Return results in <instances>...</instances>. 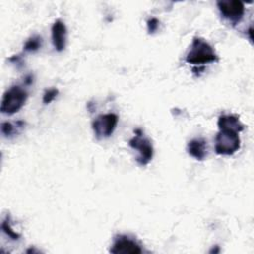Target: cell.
<instances>
[{
    "instance_id": "obj_9",
    "label": "cell",
    "mask_w": 254,
    "mask_h": 254,
    "mask_svg": "<svg viewBox=\"0 0 254 254\" xmlns=\"http://www.w3.org/2000/svg\"><path fill=\"white\" fill-rule=\"evenodd\" d=\"M217 125L219 130H229L234 132H241L244 129V125L240 122L239 118L235 115L227 114V115H221L218 118Z\"/></svg>"
},
{
    "instance_id": "obj_13",
    "label": "cell",
    "mask_w": 254,
    "mask_h": 254,
    "mask_svg": "<svg viewBox=\"0 0 254 254\" xmlns=\"http://www.w3.org/2000/svg\"><path fill=\"white\" fill-rule=\"evenodd\" d=\"M58 93H59V90L57 88H50V89L46 90V92L44 93V96H43V102L46 104L52 102L57 97Z\"/></svg>"
},
{
    "instance_id": "obj_6",
    "label": "cell",
    "mask_w": 254,
    "mask_h": 254,
    "mask_svg": "<svg viewBox=\"0 0 254 254\" xmlns=\"http://www.w3.org/2000/svg\"><path fill=\"white\" fill-rule=\"evenodd\" d=\"M217 7L221 16L232 23L239 22L242 19L245 11L243 2L237 0L218 1Z\"/></svg>"
},
{
    "instance_id": "obj_4",
    "label": "cell",
    "mask_w": 254,
    "mask_h": 254,
    "mask_svg": "<svg viewBox=\"0 0 254 254\" xmlns=\"http://www.w3.org/2000/svg\"><path fill=\"white\" fill-rule=\"evenodd\" d=\"M129 146L138 151L137 162L141 166L147 165L153 158L154 149L149 139H147L140 129H136L135 136L129 140Z\"/></svg>"
},
{
    "instance_id": "obj_3",
    "label": "cell",
    "mask_w": 254,
    "mask_h": 254,
    "mask_svg": "<svg viewBox=\"0 0 254 254\" xmlns=\"http://www.w3.org/2000/svg\"><path fill=\"white\" fill-rule=\"evenodd\" d=\"M240 148V138L237 132L219 130L215 137V152L218 155H232Z\"/></svg>"
},
{
    "instance_id": "obj_8",
    "label": "cell",
    "mask_w": 254,
    "mask_h": 254,
    "mask_svg": "<svg viewBox=\"0 0 254 254\" xmlns=\"http://www.w3.org/2000/svg\"><path fill=\"white\" fill-rule=\"evenodd\" d=\"M52 40L55 49L62 52L65 48L66 42V27L61 20L55 21L52 27Z\"/></svg>"
},
{
    "instance_id": "obj_7",
    "label": "cell",
    "mask_w": 254,
    "mask_h": 254,
    "mask_svg": "<svg viewBox=\"0 0 254 254\" xmlns=\"http://www.w3.org/2000/svg\"><path fill=\"white\" fill-rule=\"evenodd\" d=\"M110 252L114 254H139L142 253V248L133 239L126 235H119L115 238Z\"/></svg>"
},
{
    "instance_id": "obj_12",
    "label": "cell",
    "mask_w": 254,
    "mask_h": 254,
    "mask_svg": "<svg viewBox=\"0 0 254 254\" xmlns=\"http://www.w3.org/2000/svg\"><path fill=\"white\" fill-rule=\"evenodd\" d=\"M1 227H2V230H3L9 237H11V238L14 239V240H15V239H19L20 234L17 233V232H15V231L13 230V228L10 226V221H9L8 217H6V218L2 221Z\"/></svg>"
},
{
    "instance_id": "obj_11",
    "label": "cell",
    "mask_w": 254,
    "mask_h": 254,
    "mask_svg": "<svg viewBox=\"0 0 254 254\" xmlns=\"http://www.w3.org/2000/svg\"><path fill=\"white\" fill-rule=\"evenodd\" d=\"M42 46V38L40 36H33L27 40L24 45V50L27 52H36Z\"/></svg>"
},
{
    "instance_id": "obj_15",
    "label": "cell",
    "mask_w": 254,
    "mask_h": 254,
    "mask_svg": "<svg viewBox=\"0 0 254 254\" xmlns=\"http://www.w3.org/2000/svg\"><path fill=\"white\" fill-rule=\"evenodd\" d=\"M147 28H148V32L150 34H153L154 32H156L159 28V20L156 18H151L147 21Z\"/></svg>"
},
{
    "instance_id": "obj_2",
    "label": "cell",
    "mask_w": 254,
    "mask_h": 254,
    "mask_svg": "<svg viewBox=\"0 0 254 254\" xmlns=\"http://www.w3.org/2000/svg\"><path fill=\"white\" fill-rule=\"evenodd\" d=\"M27 92L22 87L18 85H14L10 87L3 94V98L1 101L0 110L4 114H14L18 112L25 104L27 100Z\"/></svg>"
},
{
    "instance_id": "obj_10",
    "label": "cell",
    "mask_w": 254,
    "mask_h": 254,
    "mask_svg": "<svg viewBox=\"0 0 254 254\" xmlns=\"http://www.w3.org/2000/svg\"><path fill=\"white\" fill-rule=\"evenodd\" d=\"M188 153L194 159L202 161L207 154L206 142L201 138L192 139L188 144Z\"/></svg>"
},
{
    "instance_id": "obj_14",
    "label": "cell",
    "mask_w": 254,
    "mask_h": 254,
    "mask_svg": "<svg viewBox=\"0 0 254 254\" xmlns=\"http://www.w3.org/2000/svg\"><path fill=\"white\" fill-rule=\"evenodd\" d=\"M17 129V127L15 128V125H13L12 123H10V122H3L2 124H1V132H2V134L4 135V136H6V137H8V136H11L12 134H14V132H15V130Z\"/></svg>"
},
{
    "instance_id": "obj_1",
    "label": "cell",
    "mask_w": 254,
    "mask_h": 254,
    "mask_svg": "<svg viewBox=\"0 0 254 254\" xmlns=\"http://www.w3.org/2000/svg\"><path fill=\"white\" fill-rule=\"evenodd\" d=\"M218 60L213 48L201 38H193L186 56V62L194 65H201Z\"/></svg>"
},
{
    "instance_id": "obj_5",
    "label": "cell",
    "mask_w": 254,
    "mask_h": 254,
    "mask_svg": "<svg viewBox=\"0 0 254 254\" xmlns=\"http://www.w3.org/2000/svg\"><path fill=\"white\" fill-rule=\"evenodd\" d=\"M118 123V116L114 113H106L97 116L92 122V129L97 139L108 138L114 132Z\"/></svg>"
}]
</instances>
